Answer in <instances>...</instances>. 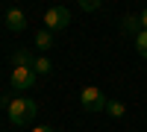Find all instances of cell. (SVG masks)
<instances>
[{
  "instance_id": "1",
  "label": "cell",
  "mask_w": 147,
  "mask_h": 132,
  "mask_svg": "<svg viewBox=\"0 0 147 132\" xmlns=\"http://www.w3.org/2000/svg\"><path fill=\"white\" fill-rule=\"evenodd\" d=\"M6 112H9V121L15 126H27V123L35 121V115H38V103L32 97H15L6 106Z\"/></svg>"
},
{
  "instance_id": "2",
  "label": "cell",
  "mask_w": 147,
  "mask_h": 132,
  "mask_svg": "<svg viewBox=\"0 0 147 132\" xmlns=\"http://www.w3.org/2000/svg\"><path fill=\"white\" fill-rule=\"evenodd\" d=\"M80 103H82V109L85 112H91V115H100V112H106V94L97 88V85H85L82 91H80Z\"/></svg>"
},
{
  "instance_id": "3",
  "label": "cell",
  "mask_w": 147,
  "mask_h": 132,
  "mask_svg": "<svg viewBox=\"0 0 147 132\" xmlns=\"http://www.w3.org/2000/svg\"><path fill=\"white\" fill-rule=\"evenodd\" d=\"M71 23V12L65 6H50L44 12V29L47 32H59V29H65Z\"/></svg>"
},
{
  "instance_id": "4",
  "label": "cell",
  "mask_w": 147,
  "mask_h": 132,
  "mask_svg": "<svg viewBox=\"0 0 147 132\" xmlns=\"http://www.w3.org/2000/svg\"><path fill=\"white\" fill-rule=\"evenodd\" d=\"M35 70L32 68H12V88L15 91H32L35 88Z\"/></svg>"
},
{
  "instance_id": "5",
  "label": "cell",
  "mask_w": 147,
  "mask_h": 132,
  "mask_svg": "<svg viewBox=\"0 0 147 132\" xmlns=\"http://www.w3.org/2000/svg\"><path fill=\"white\" fill-rule=\"evenodd\" d=\"M6 27H9L12 32H24V29H27V15H24L21 9L12 6V9L6 12Z\"/></svg>"
},
{
  "instance_id": "6",
  "label": "cell",
  "mask_w": 147,
  "mask_h": 132,
  "mask_svg": "<svg viewBox=\"0 0 147 132\" xmlns=\"http://www.w3.org/2000/svg\"><path fill=\"white\" fill-rule=\"evenodd\" d=\"M121 29L136 38V35L144 29V27H141V15H132V12H129V15H124V18H121Z\"/></svg>"
},
{
  "instance_id": "7",
  "label": "cell",
  "mask_w": 147,
  "mask_h": 132,
  "mask_svg": "<svg viewBox=\"0 0 147 132\" xmlns=\"http://www.w3.org/2000/svg\"><path fill=\"white\" fill-rule=\"evenodd\" d=\"M35 65V56L30 50H15L12 53V68H32Z\"/></svg>"
},
{
  "instance_id": "8",
  "label": "cell",
  "mask_w": 147,
  "mask_h": 132,
  "mask_svg": "<svg viewBox=\"0 0 147 132\" xmlns=\"http://www.w3.org/2000/svg\"><path fill=\"white\" fill-rule=\"evenodd\" d=\"M32 70H35L38 76H47V74H53V62H50L47 56H38V59H35V65H32Z\"/></svg>"
},
{
  "instance_id": "9",
  "label": "cell",
  "mask_w": 147,
  "mask_h": 132,
  "mask_svg": "<svg viewBox=\"0 0 147 132\" xmlns=\"http://www.w3.org/2000/svg\"><path fill=\"white\" fill-rule=\"evenodd\" d=\"M35 47H38V50H50V47H53V32L38 29V32H35Z\"/></svg>"
},
{
  "instance_id": "10",
  "label": "cell",
  "mask_w": 147,
  "mask_h": 132,
  "mask_svg": "<svg viewBox=\"0 0 147 132\" xmlns=\"http://www.w3.org/2000/svg\"><path fill=\"white\" fill-rule=\"evenodd\" d=\"M106 115H109V117H124V115H127V106L121 103V100H109V103H106Z\"/></svg>"
},
{
  "instance_id": "11",
  "label": "cell",
  "mask_w": 147,
  "mask_h": 132,
  "mask_svg": "<svg viewBox=\"0 0 147 132\" xmlns=\"http://www.w3.org/2000/svg\"><path fill=\"white\" fill-rule=\"evenodd\" d=\"M136 50H138L141 59H147V29H141V32L136 35Z\"/></svg>"
},
{
  "instance_id": "12",
  "label": "cell",
  "mask_w": 147,
  "mask_h": 132,
  "mask_svg": "<svg viewBox=\"0 0 147 132\" xmlns=\"http://www.w3.org/2000/svg\"><path fill=\"white\" fill-rule=\"evenodd\" d=\"M80 9L82 12H97L100 9V0H80Z\"/></svg>"
},
{
  "instance_id": "13",
  "label": "cell",
  "mask_w": 147,
  "mask_h": 132,
  "mask_svg": "<svg viewBox=\"0 0 147 132\" xmlns=\"http://www.w3.org/2000/svg\"><path fill=\"white\" fill-rule=\"evenodd\" d=\"M32 132H56L53 126H32Z\"/></svg>"
},
{
  "instance_id": "14",
  "label": "cell",
  "mask_w": 147,
  "mask_h": 132,
  "mask_svg": "<svg viewBox=\"0 0 147 132\" xmlns=\"http://www.w3.org/2000/svg\"><path fill=\"white\" fill-rule=\"evenodd\" d=\"M141 27H144V29H147V6H144V9H141Z\"/></svg>"
}]
</instances>
